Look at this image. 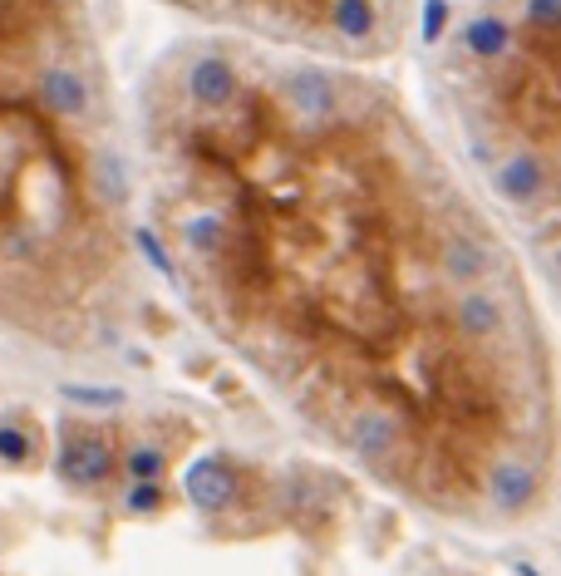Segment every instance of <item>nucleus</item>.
I'll use <instances>...</instances> for the list:
<instances>
[{
  "label": "nucleus",
  "mask_w": 561,
  "mask_h": 576,
  "mask_svg": "<svg viewBox=\"0 0 561 576\" xmlns=\"http://www.w3.org/2000/svg\"><path fill=\"white\" fill-rule=\"evenodd\" d=\"M527 26L557 30L561 26V0H527Z\"/></svg>",
  "instance_id": "obj_18"
},
{
  "label": "nucleus",
  "mask_w": 561,
  "mask_h": 576,
  "mask_svg": "<svg viewBox=\"0 0 561 576\" xmlns=\"http://www.w3.org/2000/svg\"><path fill=\"white\" fill-rule=\"evenodd\" d=\"M64 399H70V405L113 409V405H119V389H79V385H64Z\"/></svg>",
  "instance_id": "obj_19"
},
{
  "label": "nucleus",
  "mask_w": 561,
  "mask_h": 576,
  "mask_svg": "<svg viewBox=\"0 0 561 576\" xmlns=\"http://www.w3.org/2000/svg\"><path fill=\"white\" fill-rule=\"evenodd\" d=\"M453 326H458V336H468V340H492L502 330V301L492 291L468 286L453 301Z\"/></svg>",
  "instance_id": "obj_9"
},
{
  "label": "nucleus",
  "mask_w": 561,
  "mask_h": 576,
  "mask_svg": "<svg viewBox=\"0 0 561 576\" xmlns=\"http://www.w3.org/2000/svg\"><path fill=\"white\" fill-rule=\"evenodd\" d=\"M547 182H552V172H547V163L532 153V148H518V153H508L498 168H492V192H498L508 207L537 202L547 192Z\"/></svg>",
  "instance_id": "obj_4"
},
{
  "label": "nucleus",
  "mask_w": 561,
  "mask_h": 576,
  "mask_svg": "<svg viewBox=\"0 0 561 576\" xmlns=\"http://www.w3.org/2000/svg\"><path fill=\"white\" fill-rule=\"evenodd\" d=\"M488 498L502 508H522L537 498V468L527 458H498L488 474Z\"/></svg>",
  "instance_id": "obj_10"
},
{
  "label": "nucleus",
  "mask_w": 561,
  "mask_h": 576,
  "mask_svg": "<svg viewBox=\"0 0 561 576\" xmlns=\"http://www.w3.org/2000/svg\"><path fill=\"white\" fill-rule=\"evenodd\" d=\"M508 44H512V26L502 16H473L463 26V50L473 60H502Z\"/></svg>",
  "instance_id": "obj_11"
},
{
  "label": "nucleus",
  "mask_w": 561,
  "mask_h": 576,
  "mask_svg": "<svg viewBox=\"0 0 561 576\" xmlns=\"http://www.w3.org/2000/svg\"><path fill=\"white\" fill-rule=\"evenodd\" d=\"M330 26L345 34V40H364V34L380 26V10H374V0H335L330 6Z\"/></svg>",
  "instance_id": "obj_13"
},
{
  "label": "nucleus",
  "mask_w": 561,
  "mask_h": 576,
  "mask_svg": "<svg viewBox=\"0 0 561 576\" xmlns=\"http://www.w3.org/2000/svg\"><path fill=\"white\" fill-rule=\"evenodd\" d=\"M123 468H129V478H133V483H163V448H153V444L129 448Z\"/></svg>",
  "instance_id": "obj_14"
},
{
  "label": "nucleus",
  "mask_w": 561,
  "mask_h": 576,
  "mask_svg": "<svg viewBox=\"0 0 561 576\" xmlns=\"http://www.w3.org/2000/svg\"><path fill=\"white\" fill-rule=\"evenodd\" d=\"M123 188H129V182H123V163H119L113 153H99V158H94V192H99L104 202H119Z\"/></svg>",
  "instance_id": "obj_15"
},
{
  "label": "nucleus",
  "mask_w": 561,
  "mask_h": 576,
  "mask_svg": "<svg viewBox=\"0 0 561 576\" xmlns=\"http://www.w3.org/2000/svg\"><path fill=\"white\" fill-rule=\"evenodd\" d=\"M109 474H113V448L99 439V434H70L64 439V448H60V478L70 483V488H79V493H94L99 483H109Z\"/></svg>",
  "instance_id": "obj_3"
},
{
  "label": "nucleus",
  "mask_w": 561,
  "mask_h": 576,
  "mask_svg": "<svg viewBox=\"0 0 561 576\" xmlns=\"http://www.w3.org/2000/svg\"><path fill=\"white\" fill-rule=\"evenodd\" d=\"M439 261H443V276L458 286H473L478 276L488 271V251L478 247L473 237H449L443 241V251H439Z\"/></svg>",
  "instance_id": "obj_12"
},
{
  "label": "nucleus",
  "mask_w": 561,
  "mask_h": 576,
  "mask_svg": "<svg viewBox=\"0 0 561 576\" xmlns=\"http://www.w3.org/2000/svg\"><path fill=\"white\" fill-rule=\"evenodd\" d=\"M399 444H404V429H399V419L389 409H360L350 419V448L364 464H389L399 454Z\"/></svg>",
  "instance_id": "obj_5"
},
{
  "label": "nucleus",
  "mask_w": 561,
  "mask_h": 576,
  "mask_svg": "<svg viewBox=\"0 0 561 576\" xmlns=\"http://www.w3.org/2000/svg\"><path fill=\"white\" fill-rule=\"evenodd\" d=\"M178 237H182L192 261H217L232 247V222H227L222 212H212V207H198V212H188L178 222Z\"/></svg>",
  "instance_id": "obj_8"
},
{
  "label": "nucleus",
  "mask_w": 561,
  "mask_h": 576,
  "mask_svg": "<svg viewBox=\"0 0 561 576\" xmlns=\"http://www.w3.org/2000/svg\"><path fill=\"white\" fill-rule=\"evenodd\" d=\"M552 267H557V276H561V247L552 251Z\"/></svg>",
  "instance_id": "obj_20"
},
{
  "label": "nucleus",
  "mask_w": 561,
  "mask_h": 576,
  "mask_svg": "<svg viewBox=\"0 0 561 576\" xmlns=\"http://www.w3.org/2000/svg\"><path fill=\"white\" fill-rule=\"evenodd\" d=\"M158 508H163V483H133V488L123 493V513L153 517Z\"/></svg>",
  "instance_id": "obj_16"
},
{
  "label": "nucleus",
  "mask_w": 561,
  "mask_h": 576,
  "mask_svg": "<svg viewBox=\"0 0 561 576\" xmlns=\"http://www.w3.org/2000/svg\"><path fill=\"white\" fill-rule=\"evenodd\" d=\"M281 103H285L291 119L325 123L330 113H335V103H340V89H335V79H330L325 69L295 64V69H285V75H281Z\"/></svg>",
  "instance_id": "obj_1"
},
{
  "label": "nucleus",
  "mask_w": 561,
  "mask_h": 576,
  "mask_svg": "<svg viewBox=\"0 0 561 576\" xmlns=\"http://www.w3.org/2000/svg\"><path fill=\"white\" fill-rule=\"evenodd\" d=\"M36 103L50 109L54 119H84L94 109V85L74 64H44L36 75Z\"/></svg>",
  "instance_id": "obj_2"
},
{
  "label": "nucleus",
  "mask_w": 561,
  "mask_h": 576,
  "mask_svg": "<svg viewBox=\"0 0 561 576\" xmlns=\"http://www.w3.org/2000/svg\"><path fill=\"white\" fill-rule=\"evenodd\" d=\"M182 488H188L198 513H222V508H232V498H237V474L227 458H198V464L188 468V478H182Z\"/></svg>",
  "instance_id": "obj_6"
},
{
  "label": "nucleus",
  "mask_w": 561,
  "mask_h": 576,
  "mask_svg": "<svg viewBox=\"0 0 561 576\" xmlns=\"http://www.w3.org/2000/svg\"><path fill=\"white\" fill-rule=\"evenodd\" d=\"M237 89H242L237 69L227 60H217V54H202V60L188 64V99L198 109H232Z\"/></svg>",
  "instance_id": "obj_7"
},
{
  "label": "nucleus",
  "mask_w": 561,
  "mask_h": 576,
  "mask_svg": "<svg viewBox=\"0 0 561 576\" xmlns=\"http://www.w3.org/2000/svg\"><path fill=\"white\" fill-rule=\"evenodd\" d=\"M0 444H6V464H10V468H20V464L30 458V439H26V429H20L16 414L0 424Z\"/></svg>",
  "instance_id": "obj_17"
}]
</instances>
